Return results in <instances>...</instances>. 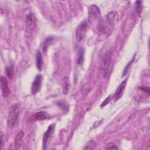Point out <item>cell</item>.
<instances>
[{"mask_svg":"<svg viewBox=\"0 0 150 150\" xmlns=\"http://www.w3.org/2000/svg\"><path fill=\"white\" fill-rule=\"evenodd\" d=\"M118 19V13L112 11L107 14L104 19H101L98 24L99 31L101 33H110L112 29L117 22Z\"/></svg>","mask_w":150,"mask_h":150,"instance_id":"cell-1","label":"cell"},{"mask_svg":"<svg viewBox=\"0 0 150 150\" xmlns=\"http://www.w3.org/2000/svg\"><path fill=\"white\" fill-rule=\"evenodd\" d=\"M19 112L20 106L19 104L15 103L11 105V107H10L7 120V124L9 127L13 128L16 125L18 122Z\"/></svg>","mask_w":150,"mask_h":150,"instance_id":"cell-2","label":"cell"},{"mask_svg":"<svg viewBox=\"0 0 150 150\" xmlns=\"http://www.w3.org/2000/svg\"><path fill=\"white\" fill-rule=\"evenodd\" d=\"M112 56V51L108 50L103 57L101 62V69L104 77H107L110 74L111 58Z\"/></svg>","mask_w":150,"mask_h":150,"instance_id":"cell-3","label":"cell"},{"mask_svg":"<svg viewBox=\"0 0 150 150\" xmlns=\"http://www.w3.org/2000/svg\"><path fill=\"white\" fill-rule=\"evenodd\" d=\"M88 22L90 23L97 22L99 23L101 19V13L99 8L96 5H92L88 8Z\"/></svg>","mask_w":150,"mask_h":150,"instance_id":"cell-4","label":"cell"},{"mask_svg":"<svg viewBox=\"0 0 150 150\" xmlns=\"http://www.w3.org/2000/svg\"><path fill=\"white\" fill-rule=\"evenodd\" d=\"M88 29V22L86 21L80 23L76 30V38L78 42H81L84 38Z\"/></svg>","mask_w":150,"mask_h":150,"instance_id":"cell-5","label":"cell"},{"mask_svg":"<svg viewBox=\"0 0 150 150\" xmlns=\"http://www.w3.org/2000/svg\"><path fill=\"white\" fill-rule=\"evenodd\" d=\"M36 26V19L33 13H30L26 16V31L32 32Z\"/></svg>","mask_w":150,"mask_h":150,"instance_id":"cell-6","label":"cell"},{"mask_svg":"<svg viewBox=\"0 0 150 150\" xmlns=\"http://www.w3.org/2000/svg\"><path fill=\"white\" fill-rule=\"evenodd\" d=\"M54 124H50L46 131L44 133L43 136V149H45L50 139H51L53 132H54Z\"/></svg>","mask_w":150,"mask_h":150,"instance_id":"cell-7","label":"cell"},{"mask_svg":"<svg viewBox=\"0 0 150 150\" xmlns=\"http://www.w3.org/2000/svg\"><path fill=\"white\" fill-rule=\"evenodd\" d=\"M42 76L40 74H38L33 82L32 83L31 87V91L33 94H35L38 93L41 88V84H42Z\"/></svg>","mask_w":150,"mask_h":150,"instance_id":"cell-8","label":"cell"},{"mask_svg":"<svg viewBox=\"0 0 150 150\" xmlns=\"http://www.w3.org/2000/svg\"><path fill=\"white\" fill-rule=\"evenodd\" d=\"M1 87L2 90V94L4 97H7L10 94V89L8 87V81L5 77H1Z\"/></svg>","mask_w":150,"mask_h":150,"instance_id":"cell-9","label":"cell"},{"mask_svg":"<svg viewBox=\"0 0 150 150\" xmlns=\"http://www.w3.org/2000/svg\"><path fill=\"white\" fill-rule=\"evenodd\" d=\"M126 84H127V79H125L123 81H122L120 83V84L118 86V87H117V88L114 93L115 101L119 100L121 97V96H122L123 93L124 91L125 88L126 87Z\"/></svg>","mask_w":150,"mask_h":150,"instance_id":"cell-10","label":"cell"},{"mask_svg":"<svg viewBox=\"0 0 150 150\" xmlns=\"http://www.w3.org/2000/svg\"><path fill=\"white\" fill-rule=\"evenodd\" d=\"M49 117V114L45 111H40L33 114L30 118V120L32 121H41L47 119Z\"/></svg>","mask_w":150,"mask_h":150,"instance_id":"cell-11","label":"cell"},{"mask_svg":"<svg viewBox=\"0 0 150 150\" xmlns=\"http://www.w3.org/2000/svg\"><path fill=\"white\" fill-rule=\"evenodd\" d=\"M24 132L23 131H20L16 135L15 139V149H18L21 148L22 143H23V138L24 137Z\"/></svg>","mask_w":150,"mask_h":150,"instance_id":"cell-12","label":"cell"},{"mask_svg":"<svg viewBox=\"0 0 150 150\" xmlns=\"http://www.w3.org/2000/svg\"><path fill=\"white\" fill-rule=\"evenodd\" d=\"M62 87L64 94H67L70 87V82L69 78L67 76H64L62 79Z\"/></svg>","mask_w":150,"mask_h":150,"instance_id":"cell-13","label":"cell"},{"mask_svg":"<svg viewBox=\"0 0 150 150\" xmlns=\"http://www.w3.org/2000/svg\"><path fill=\"white\" fill-rule=\"evenodd\" d=\"M36 67L39 70L41 71L43 66V58L42 54L39 50H38L36 54Z\"/></svg>","mask_w":150,"mask_h":150,"instance_id":"cell-14","label":"cell"},{"mask_svg":"<svg viewBox=\"0 0 150 150\" xmlns=\"http://www.w3.org/2000/svg\"><path fill=\"white\" fill-rule=\"evenodd\" d=\"M84 49L83 47H81L79 51V54L77 57V63L79 64H82L84 62Z\"/></svg>","mask_w":150,"mask_h":150,"instance_id":"cell-15","label":"cell"},{"mask_svg":"<svg viewBox=\"0 0 150 150\" xmlns=\"http://www.w3.org/2000/svg\"><path fill=\"white\" fill-rule=\"evenodd\" d=\"M53 39H54V38L53 36H49L45 39V40L44 41V42L43 43V50L44 52H45L46 51L48 46L53 42Z\"/></svg>","mask_w":150,"mask_h":150,"instance_id":"cell-16","label":"cell"},{"mask_svg":"<svg viewBox=\"0 0 150 150\" xmlns=\"http://www.w3.org/2000/svg\"><path fill=\"white\" fill-rule=\"evenodd\" d=\"M96 145V142L93 140H90L86 144L83 149H92L95 148Z\"/></svg>","mask_w":150,"mask_h":150,"instance_id":"cell-17","label":"cell"},{"mask_svg":"<svg viewBox=\"0 0 150 150\" xmlns=\"http://www.w3.org/2000/svg\"><path fill=\"white\" fill-rule=\"evenodd\" d=\"M6 73L9 79H12L13 76V64H11L9 66L6 67Z\"/></svg>","mask_w":150,"mask_h":150,"instance_id":"cell-18","label":"cell"},{"mask_svg":"<svg viewBox=\"0 0 150 150\" xmlns=\"http://www.w3.org/2000/svg\"><path fill=\"white\" fill-rule=\"evenodd\" d=\"M135 6H136V11H137V14L139 16H140V15L141 13L142 9V2L140 1H136Z\"/></svg>","mask_w":150,"mask_h":150,"instance_id":"cell-19","label":"cell"},{"mask_svg":"<svg viewBox=\"0 0 150 150\" xmlns=\"http://www.w3.org/2000/svg\"><path fill=\"white\" fill-rule=\"evenodd\" d=\"M57 105L58 106H59L60 108H62L63 110L66 111V109H68V105L66 104V102L63 101H59L57 103Z\"/></svg>","mask_w":150,"mask_h":150,"instance_id":"cell-20","label":"cell"},{"mask_svg":"<svg viewBox=\"0 0 150 150\" xmlns=\"http://www.w3.org/2000/svg\"><path fill=\"white\" fill-rule=\"evenodd\" d=\"M134 58H135V56H134L133 57V58H132V59L131 60H130V62L127 64V66H125V69H124V72H123V76H124L127 73V71H128V69H129V67H130V65L131 64V63H133V62H134Z\"/></svg>","mask_w":150,"mask_h":150,"instance_id":"cell-21","label":"cell"},{"mask_svg":"<svg viewBox=\"0 0 150 150\" xmlns=\"http://www.w3.org/2000/svg\"><path fill=\"white\" fill-rule=\"evenodd\" d=\"M111 100V97H110V96H108L105 99V100L102 103V104H101L100 107H104V106H105L107 104H108L109 103V102Z\"/></svg>","mask_w":150,"mask_h":150,"instance_id":"cell-22","label":"cell"},{"mask_svg":"<svg viewBox=\"0 0 150 150\" xmlns=\"http://www.w3.org/2000/svg\"><path fill=\"white\" fill-rule=\"evenodd\" d=\"M106 149H118V148H117V146L114 143H110V144H109L107 145Z\"/></svg>","mask_w":150,"mask_h":150,"instance_id":"cell-23","label":"cell"},{"mask_svg":"<svg viewBox=\"0 0 150 150\" xmlns=\"http://www.w3.org/2000/svg\"><path fill=\"white\" fill-rule=\"evenodd\" d=\"M139 89L146 93L149 96V87H139Z\"/></svg>","mask_w":150,"mask_h":150,"instance_id":"cell-24","label":"cell"},{"mask_svg":"<svg viewBox=\"0 0 150 150\" xmlns=\"http://www.w3.org/2000/svg\"><path fill=\"white\" fill-rule=\"evenodd\" d=\"M1 148H2V146H3V142H4V141H3V134H2V132H1Z\"/></svg>","mask_w":150,"mask_h":150,"instance_id":"cell-25","label":"cell"}]
</instances>
